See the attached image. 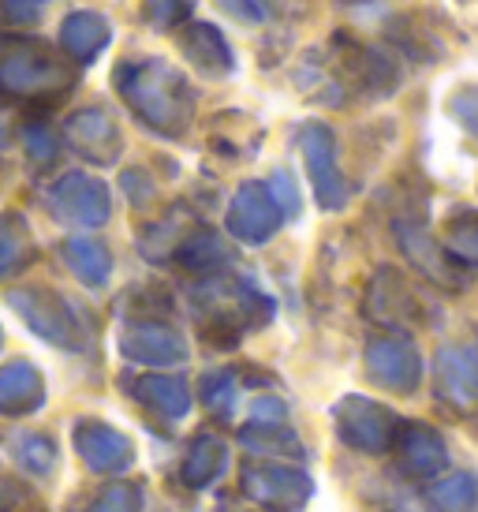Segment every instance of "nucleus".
<instances>
[{
    "instance_id": "obj_1",
    "label": "nucleus",
    "mask_w": 478,
    "mask_h": 512,
    "mask_svg": "<svg viewBox=\"0 0 478 512\" xmlns=\"http://www.w3.org/2000/svg\"><path fill=\"white\" fill-rule=\"evenodd\" d=\"M116 90L157 135L180 139L195 120V90L169 60H127L116 68Z\"/></svg>"
},
{
    "instance_id": "obj_2",
    "label": "nucleus",
    "mask_w": 478,
    "mask_h": 512,
    "mask_svg": "<svg viewBox=\"0 0 478 512\" xmlns=\"http://www.w3.org/2000/svg\"><path fill=\"white\" fill-rule=\"evenodd\" d=\"M75 86V60L42 38L0 34V101L53 105Z\"/></svg>"
},
{
    "instance_id": "obj_3",
    "label": "nucleus",
    "mask_w": 478,
    "mask_h": 512,
    "mask_svg": "<svg viewBox=\"0 0 478 512\" xmlns=\"http://www.w3.org/2000/svg\"><path fill=\"white\" fill-rule=\"evenodd\" d=\"M299 150L307 157V172L310 184H314V195L325 210H344L348 199H352V187L340 176L337 165V143H333V131L318 124V120H307L299 128Z\"/></svg>"
},
{
    "instance_id": "obj_4",
    "label": "nucleus",
    "mask_w": 478,
    "mask_h": 512,
    "mask_svg": "<svg viewBox=\"0 0 478 512\" xmlns=\"http://www.w3.org/2000/svg\"><path fill=\"white\" fill-rule=\"evenodd\" d=\"M337 430L340 438L363 449V453H385L393 445L396 419L393 412H385L381 404L366 397H344L337 404Z\"/></svg>"
},
{
    "instance_id": "obj_5",
    "label": "nucleus",
    "mask_w": 478,
    "mask_h": 512,
    "mask_svg": "<svg viewBox=\"0 0 478 512\" xmlns=\"http://www.w3.org/2000/svg\"><path fill=\"white\" fill-rule=\"evenodd\" d=\"M281 221V206L273 202L266 184H243L228 206V232L243 243H266L281 228Z\"/></svg>"
},
{
    "instance_id": "obj_6",
    "label": "nucleus",
    "mask_w": 478,
    "mask_h": 512,
    "mask_svg": "<svg viewBox=\"0 0 478 512\" xmlns=\"http://www.w3.org/2000/svg\"><path fill=\"white\" fill-rule=\"evenodd\" d=\"M366 374L393 393H411L419 385L422 363L408 337H378L366 348Z\"/></svg>"
},
{
    "instance_id": "obj_7",
    "label": "nucleus",
    "mask_w": 478,
    "mask_h": 512,
    "mask_svg": "<svg viewBox=\"0 0 478 512\" xmlns=\"http://www.w3.org/2000/svg\"><path fill=\"white\" fill-rule=\"evenodd\" d=\"M243 490L247 498L262 501L269 509H299L310 498V479L299 468H284V464H258V468L243 471Z\"/></svg>"
},
{
    "instance_id": "obj_8",
    "label": "nucleus",
    "mask_w": 478,
    "mask_h": 512,
    "mask_svg": "<svg viewBox=\"0 0 478 512\" xmlns=\"http://www.w3.org/2000/svg\"><path fill=\"white\" fill-rule=\"evenodd\" d=\"M68 143L94 165H113L120 150H124V139H120V128L109 113L101 109H83L68 120Z\"/></svg>"
},
{
    "instance_id": "obj_9",
    "label": "nucleus",
    "mask_w": 478,
    "mask_h": 512,
    "mask_svg": "<svg viewBox=\"0 0 478 512\" xmlns=\"http://www.w3.org/2000/svg\"><path fill=\"white\" fill-rule=\"evenodd\" d=\"M396 449V460H400V468L411 471V475H434L449 464V453H445V441L441 434L430 427H422V423H396V434H393V445Z\"/></svg>"
},
{
    "instance_id": "obj_10",
    "label": "nucleus",
    "mask_w": 478,
    "mask_h": 512,
    "mask_svg": "<svg viewBox=\"0 0 478 512\" xmlns=\"http://www.w3.org/2000/svg\"><path fill=\"white\" fill-rule=\"evenodd\" d=\"M53 210L71 225H101L109 217V195L90 176H64L53 191Z\"/></svg>"
},
{
    "instance_id": "obj_11",
    "label": "nucleus",
    "mask_w": 478,
    "mask_h": 512,
    "mask_svg": "<svg viewBox=\"0 0 478 512\" xmlns=\"http://www.w3.org/2000/svg\"><path fill=\"white\" fill-rule=\"evenodd\" d=\"M396 236H400V247H404V255L419 266L434 285L441 288H464V270H460V262L449 255V251H441L419 225H400L396 228Z\"/></svg>"
},
{
    "instance_id": "obj_12",
    "label": "nucleus",
    "mask_w": 478,
    "mask_h": 512,
    "mask_svg": "<svg viewBox=\"0 0 478 512\" xmlns=\"http://www.w3.org/2000/svg\"><path fill=\"white\" fill-rule=\"evenodd\" d=\"M180 49L183 57L206 75H228L236 68V57L228 49L225 34L213 27V23H187L180 30Z\"/></svg>"
},
{
    "instance_id": "obj_13",
    "label": "nucleus",
    "mask_w": 478,
    "mask_h": 512,
    "mask_svg": "<svg viewBox=\"0 0 478 512\" xmlns=\"http://www.w3.org/2000/svg\"><path fill=\"white\" fill-rule=\"evenodd\" d=\"M415 311H419V299H415L408 281L396 270H381L366 292V314L385 322V326H396V322L415 318Z\"/></svg>"
},
{
    "instance_id": "obj_14",
    "label": "nucleus",
    "mask_w": 478,
    "mask_h": 512,
    "mask_svg": "<svg viewBox=\"0 0 478 512\" xmlns=\"http://www.w3.org/2000/svg\"><path fill=\"white\" fill-rule=\"evenodd\" d=\"M437 389L452 404H475L478 400V352L471 348H445L437 356Z\"/></svg>"
},
{
    "instance_id": "obj_15",
    "label": "nucleus",
    "mask_w": 478,
    "mask_h": 512,
    "mask_svg": "<svg viewBox=\"0 0 478 512\" xmlns=\"http://www.w3.org/2000/svg\"><path fill=\"white\" fill-rule=\"evenodd\" d=\"M113 42V27H109V19L98 12H71L64 19V27H60V45H64V53L71 60H94L105 49V45Z\"/></svg>"
},
{
    "instance_id": "obj_16",
    "label": "nucleus",
    "mask_w": 478,
    "mask_h": 512,
    "mask_svg": "<svg viewBox=\"0 0 478 512\" xmlns=\"http://www.w3.org/2000/svg\"><path fill=\"white\" fill-rule=\"evenodd\" d=\"M127 356L142 359V363H176L183 359L180 333L169 326H139L124 337Z\"/></svg>"
},
{
    "instance_id": "obj_17",
    "label": "nucleus",
    "mask_w": 478,
    "mask_h": 512,
    "mask_svg": "<svg viewBox=\"0 0 478 512\" xmlns=\"http://www.w3.org/2000/svg\"><path fill=\"white\" fill-rule=\"evenodd\" d=\"M239 441L262 456H303L299 438L292 430H284L281 423H262V419H258V423L239 430Z\"/></svg>"
},
{
    "instance_id": "obj_18",
    "label": "nucleus",
    "mask_w": 478,
    "mask_h": 512,
    "mask_svg": "<svg viewBox=\"0 0 478 512\" xmlns=\"http://www.w3.org/2000/svg\"><path fill=\"white\" fill-rule=\"evenodd\" d=\"M430 505L437 512H475L478 509V483L464 471H456L449 479H441L437 486H430Z\"/></svg>"
},
{
    "instance_id": "obj_19",
    "label": "nucleus",
    "mask_w": 478,
    "mask_h": 512,
    "mask_svg": "<svg viewBox=\"0 0 478 512\" xmlns=\"http://www.w3.org/2000/svg\"><path fill=\"white\" fill-rule=\"evenodd\" d=\"M225 460H228L225 445H221L217 438H210V434H202V438L195 441L191 456H187V483L206 486L210 479H217V475H221Z\"/></svg>"
},
{
    "instance_id": "obj_20",
    "label": "nucleus",
    "mask_w": 478,
    "mask_h": 512,
    "mask_svg": "<svg viewBox=\"0 0 478 512\" xmlns=\"http://www.w3.org/2000/svg\"><path fill=\"white\" fill-rule=\"evenodd\" d=\"M139 397L146 400V404L161 408L165 415H183L187 412V404H191L187 385H183L180 378H142Z\"/></svg>"
},
{
    "instance_id": "obj_21",
    "label": "nucleus",
    "mask_w": 478,
    "mask_h": 512,
    "mask_svg": "<svg viewBox=\"0 0 478 512\" xmlns=\"http://www.w3.org/2000/svg\"><path fill=\"white\" fill-rule=\"evenodd\" d=\"M180 262L187 270H217L221 262H228V251L213 232H195V236L180 247Z\"/></svg>"
},
{
    "instance_id": "obj_22",
    "label": "nucleus",
    "mask_w": 478,
    "mask_h": 512,
    "mask_svg": "<svg viewBox=\"0 0 478 512\" xmlns=\"http://www.w3.org/2000/svg\"><path fill=\"white\" fill-rule=\"evenodd\" d=\"M68 258H71V270L79 273L86 285H101L109 277V255H105L101 243H90V240L68 243Z\"/></svg>"
},
{
    "instance_id": "obj_23",
    "label": "nucleus",
    "mask_w": 478,
    "mask_h": 512,
    "mask_svg": "<svg viewBox=\"0 0 478 512\" xmlns=\"http://www.w3.org/2000/svg\"><path fill=\"white\" fill-rule=\"evenodd\" d=\"M460 266L478 262V214H460L452 217L449 225V247H445Z\"/></svg>"
},
{
    "instance_id": "obj_24",
    "label": "nucleus",
    "mask_w": 478,
    "mask_h": 512,
    "mask_svg": "<svg viewBox=\"0 0 478 512\" xmlns=\"http://www.w3.org/2000/svg\"><path fill=\"white\" fill-rule=\"evenodd\" d=\"M191 8H195V0H142V15L157 30H172L187 23Z\"/></svg>"
},
{
    "instance_id": "obj_25",
    "label": "nucleus",
    "mask_w": 478,
    "mask_h": 512,
    "mask_svg": "<svg viewBox=\"0 0 478 512\" xmlns=\"http://www.w3.org/2000/svg\"><path fill=\"white\" fill-rule=\"evenodd\" d=\"M445 109H449V116L460 128L478 135V86H460V90L445 101Z\"/></svg>"
},
{
    "instance_id": "obj_26",
    "label": "nucleus",
    "mask_w": 478,
    "mask_h": 512,
    "mask_svg": "<svg viewBox=\"0 0 478 512\" xmlns=\"http://www.w3.org/2000/svg\"><path fill=\"white\" fill-rule=\"evenodd\" d=\"M202 393H206V404H210L213 412H228L232 400H236V382H232V374H210L206 385H202Z\"/></svg>"
},
{
    "instance_id": "obj_27",
    "label": "nucleus",
    "mask_w": 478,
    "mask_h": 512,
    "mask_svg": "<svg viewBox=\"0 0 478 512\" xmlns=\"http://www.w3.org/2000/svg\"><path fill=\"white\" fill-rule=\"evenodd\" d=\"M266 187H269V195H273V202L281 206L284 217L299 214V191H296V184H292V176H288V172H273Z\"/></svg>"
},
{
    "instance_id": "obj_28",
    "label": "nucleus",
    "mask_w": 478,
    "mask_h": 512,
    "mask_svg": "<svg viewBox=\"0 0 478 512\" xmlns=\"http://www.w3.org/2000/svg\"><path fill=\"white\" fill-rule=\"evenodd\" d=\"M23 139H27V150L38 165H49V161L57 157V139H53V131L42 128V124H30Z\"/></svg>"
},
{
    "instance_id": "obj_29",
    "label": "nucleus",
    "mask_w": 478,
    "mask_h": 512,
    "mask_svg": "<svg viewBox=\"0 0 478 512\" xmlns=\"http://www.w3.org/2000/svg\"><path fill=\"white\" fill-rule=\"evenodd\" d=\"M228 15H236V19H247V23H262L269 15V4L273 0H217Z\"/></svg>"
},
{
    "instance_id": "obj_30",
    "label": "nucleus",
    "mask_w": 478,
    "mask_h": 512,
    "mask_svg": "<svg viewBox=\"0 0 478 512\" xmlns=\"http://www.w3.org/2000/svg\"><path fill=\"white\" fill-rule=\"evenodd\" d=\"M49 0H4V12L12 23H38V15L45 12Z\"/></svg>"
},
{
    "instance_id": "obj_31",
    "label": "nucleus",
    "mask_w": 478,
    "mask_h": 512,
    "mask_svg": "<svg viewBox=\"0 0 478 512\" xmlns=\"http://www.w3.org/2000/svg\"><path fill=\"white\" fill-rule=\"evenodd\" d=\"M0 150H4V128H0Z\"/></svg>"
}]
</instances>
